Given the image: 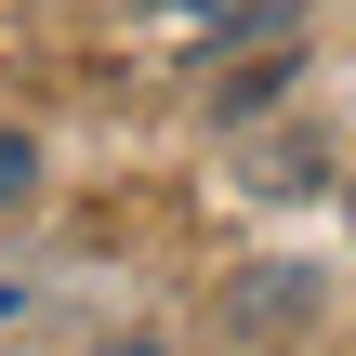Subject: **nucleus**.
I'll use <instances>...</instances> for the list:
<instances>
[{
    "instance_id": "nucleus-3",
    "label": "nucleus",
    "mask_w": 356,
    "mask_h": 356,
    "mask_svg": "<svg viewBox=\"0 0 356 356\" xmlns=\"http://www.w3.org/2000/svg\"><path fill=\"white\" fill-rule=\"evenodd\" d=\"M106 356H159V343H106Z\"/></svg>"
},
{
    "instance_id": "nucleus-2",
    "label": "nucleus",
    "mask_w": 356,
    "mask_h": 356,
    "mask_svg": "<svg viewBox=\"0 0 356 356\" xmlns=\"http://www.w3.org/2000/svg\"><path fill=\"white\" fill-rule=\"evenodd\" d=\"M185 13H238V0H185Z\"/></svg>"
},
{
    "instance_id": "nucleus-1",
    "label": "nucleus",
    "mask_w": 356,
    "mask_h": 356,
    "mask_svg": "<svg viewBox=\"0 0 356 356\" xmlns=\"http://www.w3.org/2000/svg\"><path fill=\"white\" fill-rule=\"evenodd\" d=\"M26 185H40V145H26V132H0V211H13Z\"/></svg>"
},
{
    "instance_id": "nucleus-4",
    "label": "nucleus",
    "mask_w": 356,
    "mask_h": 356,
    "mask_svg": "<svg viewBox=\"0 0 356 356\" xmlns=\"http://www.w3.org/2000/svg\"><path fill=\"white\" fill-rule=\"evenodd\" d=\"M0 317H13V277H0Z\"/></svg>"
}]
</instances>
